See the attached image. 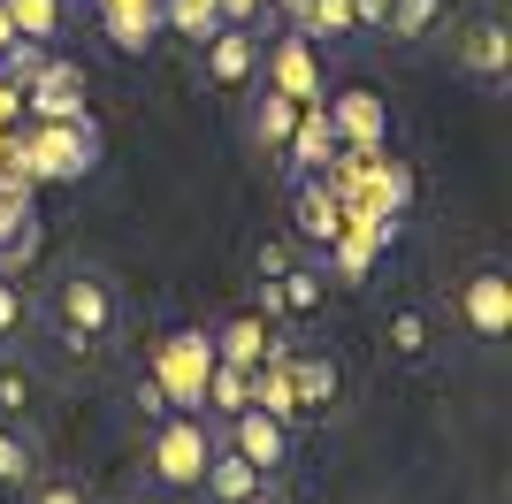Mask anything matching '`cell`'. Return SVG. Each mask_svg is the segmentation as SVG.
Returning <instances> with one entry per match:
<instances>
[{"instance_id": "obj_1", "label": "cell", "mask_w": 512, "mask_h": 504, "mask_svg": "<svg viewBox=\"0 0 512 504\" xmlns=\"http://www.w3.org/2000/svg\"><path fill=\"white\" fill-rule=\"evenodd\" d=\"M46 321H54V336L62 344H107V336L123 329V298H115V283H107L100 268H69L54 291H46Z\"/></svg>"}, {"instance_id": "obj_2", "label": "cell", "mask_w": 512, "mask_h": 504, "mask_svg": "<svg viewBox=\"0 0 512 504\" xmlns=\"http://www.w3.org/2000/svg\"><path fill=\"white\" fill-rule=\"evenodd\" d=\"M207 451H214V428L199 413H184V405H161V413H153V443H146L153 489H199Z\"/></svg>"}, {"instance_id": "obj_3", "label": "cell", "mask_w": 512, "mask_h": 504, "mask_svg": "<svg viewBox=\"0 0 512 504\" xmlns=\"http://www.w3.org/2000/svg\"><path fill=\"white\" fill-rule=\"evenodd\" d=\"M230 451H245V459L260 466V474H268V482H276L283 466H291V451H299V443H291V420L283 413H268V405H237L230 413Z\"/></svg>"}, {"instance_id": "obj_4", "label": "cell", "mask_w": 512, "mask_h": 504, "mask_svg": "<svg viewBox=\"0 0 512 504\" xmlns=\"http://www.w3.org/2000/svg\"><path fill=\"white\" fill-rule=\"evenodd\" d=\"M459 321H467L474 344H505L512 329V275L505 268H474L459 283Z\"/></svg>"}, {"instance_id": "obj_5", "label": "cell", "mask_w": 512, "mask_h": 504, "mask_svg": "<svg viewBox=\"0 0 512 504\" xmlns=\"http://www.w3.org/2000/svg\"><path fill=\"white\" fill-rule=\"evenodd\" d=\"M459 69H467L474 84H490V92H497V84L512 77V31L497 16H474L467 39H459Z\"/></svg>"}, {"instance_id": "obj_6", "label": "cell", "mask_w": 512, "mask_h": 504, "mask_svg": "<svg viewBox=\"0 0 512 504\" xmlns=\"http://www.w3.org/2000/svg\"><path fill=\"white\" fill-rule=\"evenodd\" d=\"M207 46V77L222 84V92H237V84H253L260 77V39H253V23H222Z\"/></svg>"}, {"instance_id": "obj_7", "label": "cell", "mask_w": 512, "mask_h": 504, "mask_svg": "<svg viewBox=\"0 0 512 504\" xmlns=\"http://www.w3.org/2000/svg\"><path fill=\"white\" fill-rule=\"evenodd\" d=\"M268 77H276V92H291V100H329V92H321V77H314V39H306V31H283L276 46H268Z\"/></svg>"}, {"instance_id": "obj_8", "label": "cell", "mask_w": 512, "mask_h": 504, "mask_svg": "<svg viewBox=\"0 0 512 504\" xmlns=\"http://www.w3.org/2000/svg\"><path fill=\"white\" fill-rule=\"evenodd\" d=\"M199 489H207L214 504H237V497H253V489H268V474H260L245 451H230V443L214 436V451H207V474H199Z\"/></svg>"}, {"instance_id": "obj_9", "label": "cell", "mask_w": 512, "mask_h": 504, "mask_svg": "<svg viewBox=\"0 0 512 504\" xmlns=\"http://www.w3.org/2000/svg\"><path fill=\"white\" fill-rule=\"evenodd\" d=\"M299 245H314V252H329L344 237V222H337V199H329V184L321 176H299Z\"/></svg>"}, {"instance_id": "obj_10", "label": "cell", "mask_w": 512, "mask_h": 504, "mask_svg": "<svg viewBox=\"0 0 512 504\" xmlns=\"http://www.w3.org/2000/svg\"><path fill=\"white\" fill-rule=\"evenodd\" d=\"M299 115H306V100H291V92H260L253 100V115H245V130H253V146H268V153H283V138L299 130Z\"/></svg>"}, {"instance_id": "obj_11", "label": "cell", "mask_w": 512, "mask_h": 504, "mask_svg": "<svg viewBox=\"0 0 512 504\" xmlns=\"http://www.w3.org/2000/svg\"><path fill=\"white\" fill-rule=\"evenodd\" d=\"M283 153H291V168H299V176H321V168H329V153H337V130H329V115H321V100L299 115V130L283 138Z\"/></svg>"}, {"instance_id": "obj_12", "label": "cell", "mask_w": 512, "mask_h": 504, "mask_svg": "<svg viewBox=\"0 0 512 504\" xmlns=\"http://www.w3.org/2000/svg\"><path fill=\"white\" fill-rule=\"evenodd\" d=\"M31 100H39L46 123H77V115H85V77H77L69 62H46V69H39V92H31Z\"/></svg>"}, {"instance_id": "obj_13", "label": "cell", "mask_w": 512, "mask_h": 504, "mask_svg": "<svg viewBox=\"0 0 512 504\" xmlns=\"http://www.w3.org/2000/svg\"><path fill=\"white\" fill-rule=\"evenodd\" d=\"M321 115H329V130L352 138V146H375V138H383V107H375V92H337Z\"/></svg>"}, {"instance_id": "obj_14", "label": "cell", "mask_w": 512, "mask_h": 504, "mask_svg": "<svg viewBox=\"0 0 512 504\" xmlns=\"http://www.w3.org/2000/svg\"><path fill=\"white\" fill-rule=\"evenodd\" d=\"M31 482H39V443L16 420H0V489H31Z\"/></svg>"}, {"instance_id": "obj_15", "label": "cell", "mask_w": 512, "mask_h": 504, "mask_svg": "<svg viewBox=\"0 0 512 504\" xmlns=\"http://www.w3.org/2000/svg\"><path fill=\"white\" fill-rule=\"evenodd\" d=\"M0 8L16 23V39H31V46H46L62 31V16H69V0H0Z\"/></svg>"}, {"instance_id": "obj_16", "label": "cell", "mask_w": 512, "mask_h": 504, "mask_svg": "<svg viewBox=\"0 0 512 504\" xmlns=\"http://www.w3.org/2000/svg\"><path fill=\"white\" fill-rule=\"evenodd\" d=\"M199 359H207V336H169V344H161V367L176 375V398L184 405L199 398Z\"/></svg>"}, {"instance_id": "obj_17", "label": "cell", "mask_w": 512, "mask_h": 504, "mask_svg": "<svg viewBox=\"0 0 512 504\" xmlns=\"http://www.w3.org/2000/svg\"><path fill=\"white\" fill-rule=\"evenodd\" d=\"M436 23H444V0H390V8H383L390 39H428Z\"/></svg>"}, {"instance_id": "obj_18", "label": "cell", "mask_w": 512, "mask_h": 504, "mask_svg": "<svg viewBox=\"0 0 512 504\" xmlns=\"http://www.w3.org/2000/svg\"><path fill=\"white\" fill-rule=\"evenodd\" d=\"M31 390H39V382H31V367H23V359H0V420H23Z\"/></svg>"}, {"instance_id": "obj_19", "label": "cell", "mask_w": 512, "mask_h": 504, "mask_svg": "<svg viewBox=\"0 0 512 504\" xmlns=\"http://www.w3.org/2000/svg\"><path fill=\"white\" fill-rule=\"evenodd\" d=\"M390 352H398V359H421L428 352V314H413V306H406V314H390Z\"/></svg>"}, {"instance_id": "obj_20", "label": "cell", "mask_w": 512, "mask_h": 504, "mask_svg": "<svg viewBox=\"0 0 512 504\" xmlns=\"http://www.w3.org/2000/svg\"><path fill=\"white\" fill-rule=\"evenodd\" d=\"M222 352H230L237 367H245V359H260V321H253V314L230 321V329H222Z\"/></svg>"}, {"instance_id": "obj_21", "label": "cell", "mask_w": 512, "mask_h": 504, "mask_svg": "<svg viewBox=\"0 0 512 504\" xmlns=\"http://www.w3.org/2000/svg\"><path fill=\"white\" fill-rule=\"evenodd\" d=\"M214 398H222V413H237V405H245V367H214Z\"/></svg>"}, {"instance_id": "obj_22", "label": "cell", "mask_w": 512, "mask_h": 504, "mask_svg": "<svg viewBox=\"0 0 512 504\" xmlns=\"http://www.w3.org/2000/svg\"><path fill=\"white\" fill-rule=\"evenodd\" d=\"M253 275H260V283H283V275H291V245H260L253 252Z\"/></svg>"}, {"instance_id": "obj_23", "label": "cell", "mask_w": 512, "mask_h": 504, "mask_svg": "<svg viewBox=\"0 0 512 504\" xmlns=\"http://www.w3.org/2000/svg\"><path fill=\"white\" fill-rule=\"evenodd\" d=\"M31 504H92L85 482H31Z\"/></svg>"}, {"instance_id": "obj_24", "label": "cell", "mask_w": 512, "mask_h": 504, "mask_svg": "<svg viewBox=\"0 0 512 504\" xmlns=\"http://www.w3.org/2000/svg\"><path fill=\"white\" fill-rule=\"evenodd\" d=\"M8 329H23V291H16V283H0V336H8Z\"/></svg>"}, {"instance_id": "obj_25", "label": "cell", "mask_w": 512, "mask_h": 504, "mask_svg": "<svg viewBox=\"0 0 512 504\" xmlns=\"http://www.w3.org/2000/svg\"><path fill=\"white\" fill-rule=\"evenodd\" d=\"M383 8H390V0H352V16H360V31H383Z\"/></svg>"}, {"instance_id": "obj_26", "label": "cell", "mask_w": 512, "mask_h": 504, "mask_svg": "<svg viewBox=\"0 0 512 504\" xmlns=\"http://www.w3.org/2000/svg\"><path fill=\"white\" fill-rule=\"evenodd\" d=\"M237 504H283V497H276V482H268V489H253V497H237Z\"/></svg>"}, {"instance_id": "obj_27", "label": "cell", "mask_w": 512, "mask_h": 504, "mask_svg": "<svg viewBox=\"0 0 512 504\" xmlns=\"http://www.w3.org/2000/svg\"><path fill=\"white\" fill-rule=\"evenodd\" d=\"M8 46H16V23H8V8H0V54H8Z\"/></svg>"}, {"instance_id": "obj_28", "label": "cell", "mask_w": 512, "mask_h": 504, "mask_svg": "<svg viewBox=\"0 0 512 504\" xmlns=\"http://www.w3.org/2000/svg\"><path fill=\"white\" fill-rule=\"evenodd\" d=\"M276 8H283V16H291V23H299V16H306V0H276Z\"/></svg>"}]
</instances>
